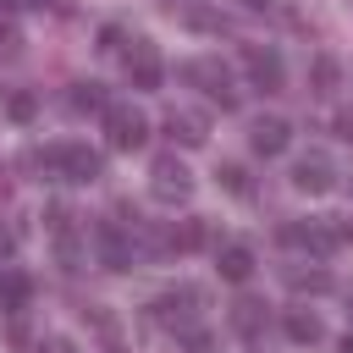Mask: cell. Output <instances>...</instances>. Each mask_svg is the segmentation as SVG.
I'll return each instance as SVG.
<instances>
[{
  "instance_id": "cell-1",
  "label": "cell",
  "mask_w": 353,
  "mask_h": 353,
  "mask_svg": "<svg viewBox=\"0 0 353 353\" xmlns=\"http://www.w3.org/2000/svg\"><path fill=\"white\" fill-rule=\"evenodd\" d=\"M105 132H110V149H138L149 138V121L127 105H105Z\"/></svg>"
},
{
  "instance_id": "cell-2",
  "label": "cell",
  "mask_w": 353,
  "mask_h": 353,
  "mask_svg": "<svg viewBox=\"0 0 353 353\" xmlns=\"http://www.w3.org/2000/svg\"><path fill=\"white\" fill-rule=\"evenodd\" d=\"M50 165L66 176V182H94L105 165H99V154L94 149H83V143H61V149H50Z\"/></svg>"
},
{
  "instance_id": "cell-3",
  "label": "cell",
  "mask_w": 353,
  "mask_h": 353,
  "mask_svg": "<svg viewBox=\"0 0 353 353\" xmlns=\"http://www.w3.org/2000/svg\"><path fill=\"white\" fill-rule=\"evenodd\" d=\"M243 66H248L254 88H265V94H276V88H281V55H276V50L248 44V50H243Z\"/></svg>"
},
{
  "instance_id": "cell-4",
  "label": "cell",
  "mask_w": 353,
  "mask_h": 353,
  "mask_svg": "<svg viewBox=\"0 0 353 353\" xmlns=\"http://www.w3.org/2000/svg\"><path fill=\"white\" fill-rule=\"evenodd\" d=\"M127 77H132V88H160V77H165V66H160V55H154V44H132V55H127Z\"/></svg>"
},
{
  "instance_id": "cell-5",
  "label": "cell",
  "mask_w": 353,
  "mask_h": 353,
  "mask_svg": "<svg viewBox=\"0 0 353 353\" xmlns=\"http://www.w3.org/2000/svg\"><path fill=\"white\" fill-rule=\"evenodd\" d=\"M248 143H254V154H265V160H270V154H281V149L292 143V127H287L281 116H259V121H254V132H248Z\"/></svg>"
},
{
  "instance_id": "cell-6",
  "label": "cell",
  "mask_w": 353,
  "mask_h": 353,
  "mask_svg": "<svg viewBox=\"0 0 353 353\" xmlns=\"http://www.w3.org/2000/svg\"><path fill=\"white\" fill-rule=\"evenodd\" d=\"M149 176H154V199H160V204H182V199H188V188H193V182H188V171H182L176 160H154V171H149Z\"/></svg>"
},
{
  "instance_id": "cell-7",
  "label": "cell",
  "mask_w": 353,
  "mask_h": 353,
  "mask_svg": "<svg viewBox=\"0 0 353 353\" xmlns=\"http://www.w3.org/2000/svg\"><path fill=\"white\" fill-rule=\"evenodd\" d=\"M182 77L204 83V94H210V99H221V105H232V99H237V94H232V83H226V72H221L215 61H188V66H182Z\"/></svg>"
},
{
  "instance_id": "cell-8",
  "label": "cell",
  "mask_w": 353,
  "mask_h": 353,
  "mask_svg": "<svg viewBox=\"0 0 353 353\" xmlns=\"http://www.w3.org/2000/svg\"><path fill=\"white\" fill-rule=\"evenodd\" d=\"M292 188H303V193H325V188H331V160H325V154H303V160L292 165Z\"/></svg>"
},
{
  "instance_id": "cell-9",
  "label": "cell",
  "mask_w": 353,
  "mask_h": 353,
  "mask_svg": "<svg viewBox=\"0 0 353 353\" xmlns=\"http://www.w3.org/2000/svg\"><path fill=\"white\" fill-rule=\"evenodd\" d=\"M215 270H221L226 281H248V276H254V248H248V243H226V248L215 254Z\"/></svg>"
},
{
  "instance_id": "cell-10",
  "label": "cell",
  "mask_w": 353,
  "mask_h": 353,
  "mask_svg": "<svg viewBox=\"0 0 353 353\" xmlns=\"http://www.w3.org/2000/svg\"><path fill=\"white\" fill-rule=\"evenodd\" d=\"M165 132H171L176 143L199 149V143H204V116H193V110H171V116H165Z\"/></svg>"
},
{
  "instance_id": "cell-11",
  "label": "cell",
  "mask_w": 353,
  "mask_h": 353,
  "mask_svg": "<svg viewBox=\"0 0 353 353\" xmlns=\"http://www.w3.org/2000/svg\"><path fill=\"white\" fill-rule=\"evenodd\" d=\"M99 259H105L110 270H127V265H132V248H127L121 226H99Z\"/></svg>"
},
{
  "instance_id": "cell-12",
  "label": "cell",
  "mask_w": 353,
  "mask_h": 353,
  "mask_svg": "<svg viewBox=\"0 0 353 353\" xmlns=\"http://www.w3.org/2000/svg\"><path fill=\"white\" fill-rule=\"evenodd\" d=\"M193 303H199V292H193V287H182V292H165L154 309H160V320H171V325L182 331V325H188V314H193Z\"/></svg>"
},
{
  "instance_id": "cell-13",
  "label": "cell",
  "mask_w": 353,
  "mask_h": 353,
  "mask_svg": "<svg viewBox=\"0 0 353 353\" xmlns=\"http://www.w3.org/2000/svg\"><path fill=\"white\" fill-rule=\"evenodd\" d=\"M281 325H287V336H292V342H320V336H325V331H320V320H314L309 309H292Z\"/></svg>"
},
{
  "instance_id": "cell-14",
  "label": "cell",
  "mask_w": 353,
  "mask_h": 353,
  "mask_svg": "<svg viewBox=\"0 0 353 353\" xmlns=\"http://www.w3.org/2000/svg\"><path fill=\"white\" fill-rule=\"evenodd\" d=\"M28 292H33V287H28V276H22V270H11V276L0 281V303H6V309H22V303H28Z\"/></svg>"
},
{
  "instance_id": "cell-15",
  "label": "cell",
  "mask_w": 353,
  "mask_h": 353,
  "mask_svg": "<svg viewBox=\"0 0 353 353\" xmlns=\"http://www.w3.org/2000/svg\"><path fill=\"white\" fill-rule=\"evenodd\" d=\"M33 110H39V94H28V88L6 94V116H11V121H33Z\"/></svg>"
},
{
  "instance_id": "cell-16",
  "label": "cell",
  "mask_w": 353,
  "mask_h": 353,
  "mask_svg": "<svg viewBox=\"0 0 353 353\" xmlns=\"http://www.w3.org/2000/svg\"><path fill=\"white\" fill-rule=\"evenodd\" d=\"M72 105H77V110H105V88H99V83H77Z\"/></svg>"
},
{
  "instance_id": "cell-17",
  "label": "cell",
  "mask_w": 353,
  "mask_h": 353,
  "mask_svg": "<svg viewBox=\"0 0 353 353\" xmlns=\"http://www.w3.org/2000/svg\"><path fill=\"white\" fill-rule=\"evenodd\" d=\"M215 176H221V182H226L232 193H248V176H243V165H221Z\"/></svg>"
},
{
  "instance_id": "cell-18",
  "label": "cell",
  "mask_w": 353,
  "mask_h": 353,
  "mask_svg": "<svg viewBox=\"0 0 353 353\" xmlns=\"http://www.w3.org/2000/svg\"><path fill=\"white\" fill-rule=\"evenodd\" d=\"M232 325H237V331H254V325H259V303H237Z\"/></svg>"
},
{
  "instance_id": "cell-19",
  "label": "cell",
  "mask_w": 353,
  "mask_h": 353,
  "mask_svg": "<svg viewBox=\"0 0 353 353\" xmlns=\"http://www.w3.org/2000/svg\"><path fill=\"white\" fill-rule=\"evenodd\" d=\"M314 83H320V94H325V88L336 83V61H325V55H320V61H314Z\"/></svg>"
},
{
  "instance_id": "cell-20",
  "label": "cell",
  "mask_w": 353,
  "mask_h": 353,
  "mask_svg": "<svg viewBox=\"0 0 353 353\" xmlns=\"http://www.w3.org/2000/svg\"><path fill=\"white\" fill-rule=\"evenodd\" d=\"M336 132H342V138L353 143V110H342V116H336Z\"/></svg>"
},
{
  "instance_id": "cell-21",
  "label": "cell",
  "mask_w": 353,
  "mask_h": 353,
  "mask_svg": "<svg viewBox=\"0 0 353 353\" xmlns=\"http://www.w3.org/2000/svg\"><path fill=\"white\" fill-rule=\"evenodd\" d=\"M39 353H72V342H61V336H50V342H39Z\"/></svg>"
},
{
  "instance_id": "cell-22",
  "label": "cell",
  "mask_w": 353,
  "mask_h": 353,
  "mask_svg": "<svg viewBox=\"0 0 353 353\" xmlns=\"http://www.w3.org/2000/svg\"><path fill=\"white\" fill-rule=\"evenodd\" d=\"M11 44H17V39H11V28H0V55H11Z\"/></svg>"
},
{
  "instance_id": "cell-23",
  "label": "cell",
  "mask_w": 353,
  "mask_h": 353,
  "mask_svg": "<svg viewBox=\"0 0 353 353\" xmlns=\"http://www.w3.org/2000/svg\"><path fill=\"white\" fill-rule=\"evenodd\" d=\"M336 353H353V336H342V342H336Z\"/></svg>"
}]
</instances>
